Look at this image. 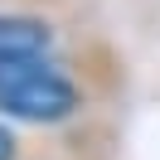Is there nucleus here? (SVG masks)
<instances>
[{
  "label": "nucleus",
  "instance_id": "obj_1",
  "mask_svg": "<svg viewBox=\"0 0 160 160\" xmlns=\"http://www.w3.org/2000/svg\"><path fill=\"white\" fill-rule=\"evenodd\" d=\"M82 107V92L73 78H63L53 63H15V68H0V112L15 121H68Z\"/></svg>",
  "mask_w": 160,
  "mask_h": 160
},
{
  "label": "nucleus",
  "instance_id": "obj_2",
  "mask_svg": "<svg viewBox=\"0 0 160 160\" xmlns=\"http://www.w3.org/2000/svg\"><path fill=\"white\" fill-rule=\"evenodd\" d=\"M53 44V29L34 15H0V68L39 63Z\"/></svg>",
  "mask_w": 160,
  "mask_h": 160
},
{
  "label": "nucleus",
  "instance_id": "obj_3",
  "mask_svg": "<svg viewBox=\"0 0 160 160\" xmlns=\"http://www.w3.org/2000/svg\"><path fill=\"white\" fill-rule=\"evenodd\" d=\"M0 160H15V136L0 126Z\"/></svg>",
  "mask_w": 160,
  "mask_h": 160
}]
</instances>
